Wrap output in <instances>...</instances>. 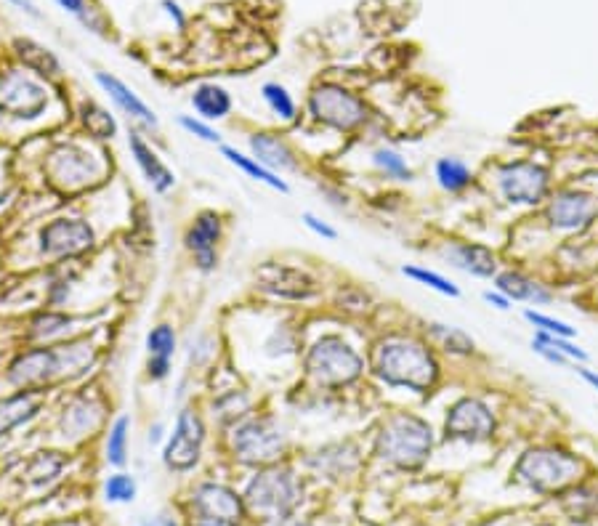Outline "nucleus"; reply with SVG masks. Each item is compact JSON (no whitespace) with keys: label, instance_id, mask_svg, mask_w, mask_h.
I'll list each match as a JSON object with an SVG mask.
<instances>
[{"label":"nucleus","instance_id":"obj_5","mask_svg":"<svg viewBox=\"0 0 598 526\" xmlns=\"http://www.w3.org/2000/svg\"><path fill=\"white\" fill-rule=\"evenodd\" d=\"M490 189L511 210H540L556 189L551 165L535 157H505L487 171Z\"/></svg>","mask_w":598,"mask_h":526},{"label":"nucleus","instance_id":"obj_11","mask_svg":"<svg viewBox=\"0 0 598 526\" xmlns=\"http://www.w3.org/2000/svg\"><path fill=\"white\" fill-rule=\"evenodd\" d=\"M107 165L96 152L80 144H56L46 157V178L59 192L75 194L99 184Z\"/></svg>","mask_w":598,"mask_h":526},{"label":"nucleus","instance_id":"obj_54","mask_svg":"<svg viewBox=\"0 0 598 526\" xmlns=\"http://www.w3.org/2000/svg\"><path fill=\"white\" fill-rule=\"evenodd\" d=\"M152 526H181V524L176 516H171V513H163V516H157V521Z\"/></svg>","mask_w":598,"mask_h":526},{"label":"nucleus","instance_id":"obj_10","mask_svg":"<svg viewBox=\"0 0 598 526\" xmlns=\"http://www.w3.org/2000/svg\"><path fill=\"white\" fill-rule=\"evenodd\" d=\"M548 232L559 237H580L598 221V194L585 186H556L540 208Z\"/></svg>","mask_w":598,"mask_h":526},{"label":"nucleus","instance_id":"obj_58","mask_svg":"<svg viewBox=\"0 0 598 526\" xmlns=\"http://www.w3.org/2000/svg\"><path fill=\"white\" fill-rule=\"evenodd\" d=\"M535 526H556V524H551V521H543V524H535Z\"/></svg>","mask_w":598,"mask_h":526},{"label":"nucleus","instance_id":"obj_30","mask_svg":"<svg viewBox=\"0 0 598 526\" xmlns=\"http://www.w3.org/2000/svg\"><path fill=\"white\" fill-rule=\"evenodd\" d=\"M218 152H221V157H224L226 163L234 165L237 171L242 173V176H248L250 181H256V184H264L269 186L272 192H280V194H290V184L288 178L280 176V173L269 171L266 165H261L253 155H245L242 149L232 147V144H221L218 147Z\"/></svg>","mask_w":598,"mask_h":526},{"label":"nucleus","instance_id":"obj_4","mask_svg":"<svg viewBox=\"0 0 598 526\" xmlns=\"http://www.w3.org/2000/svg\"><path fill=\"white\" fill-rule=\"evenodd\" d=\"M303 372L322 391H343L357 386L370 372V364L343 333H322L306 346Z\"/></svg>","mask_w":598,"mask_h":526},{"label":"nucleus","instance_id":"obj_37","mask_svg":"<svg viewBox=\"0 0 598 526\" xmlns=\"http://www.w3.org/2000/svg\"><path fill=\"white\" fill-rule=\"evenodd\" d=\"M370 165L375 168L378 176H383L386 181H397V184H410L415 181V171L407 163V157L394 147H375L370 152Z\"/></svg>","mask_w":598,"mask_h":526},{"label":"nucleus","instance_id":"obj_13","mask_svg":"<svg viewBox=\"0 0 598 526\" xmlns=\"http://www.w3.org/2000/svg\"><path fill=\"white\" fill-rule=\"evenodd\" d=\"M38 248L51 261L83 258L96 248V229L86 218L56 216L40 226Z\"/></svg>","mask_w":598,"mask_h":526},{"label":"nucleus","instance_id":"obj_8","mask_svg":"<svg viewBox=\"0 0 598 526\" xmlns=\"http://www.w3.org/2000/svg\"><path fill=\"white\" fill-rule=\"evenodd\" d=\"M229 447H232L234 460L250 468H266V465L282 463L288 452V431L280 423L277 415H248L232 426L229 434Z\"/></svg>","mask_w":598,"mask_h":526},{"label":"nucleus","instance_id":"obj_48","mask_svg":"<svg viewBox=\"0 0 598 526\" xmlns=\"http://www.w3.org/2000/svg\"><path fill=\"white\" fill-rule=\"evenodd\" d=\"M160 6L165 8V14L171 16L173 24H176L179 30H184V27H187V14H184V8H181L176 0H163Z\"/></svg>","mask_w":598,"mask_h":526},{"label":"nucleus","instance_id":"obj_34","mask_svg":"<svg viewBox=\"0 0 598 526\" xmlns=\"http://www.w3.org/2000/svg\"><path fill=\"white\" fill-rule=\"evenodd\" d=\"M78 117L80 125H83V131L91 136V139L99 141H112L120 133V125H117V117L104 109L99 101L94 99H83L78 107Z\"/></svg>","mask_w":598,"mask_h":526},{"label":"nucleus","instance_id":"obj_28","mask_svg":"<svg viewBox=\"0 0 598 526\" xmlns=\"http://www.w3.org/2000/svg\"><path fill=\"white\" fill-rule=\"evenodd\" d=\"M434 181L444 194L460 197V194L471 192L476 186V171L471 168V163H466L458 155H444L436 157L434 163Z\"/></svg>","mask_w":598,"mask_h":526},{"label":"nucleus","instance_id":"obj_24","mask_svg":"<svg viewBox=\"0 0 598 526\" xmlns=\"http://www.w3.org/2000/svg\"><path fill=\"white\" fill-rule=\"evenodd\" d=\"M420 333L426 335L428 343L439 351V356L447 359H458V362H468L479 356V343L471 333H466L463 327L450 325V322H439V319H428Z\"/></svg>","mask_w":598,"mask_h":526},{"label":"nucleus","instance_id":"obj_38","mask_svg":"<svg viewBox=\"0 0 598 526\" xmlns=\"http://www.w3.org/2000/svg\"><path fill=\"white\" fill-rule=\"evenodd\" d=\"M131 415H117L107 428V441H104V457L112 468H125L128 463V447H131Z\"/></svg>","mask_w":598,"mask_h":526},{"label":"nucleus","instance_id":"obj_44","mask_svg":"<svg viewBox=\"0 0 598 526\" xmlns=\"http://www.w3.org/2000/svg\"><path fill=\"white\" fill-rule=\"evenodd\" d=\"M64 468V460L59 457V452H38V457L30 463V476L35 484H46L54 481Z\"/></svg>","mask_w":598,"mask_h":526},{"label":"nucleus","instance_id":"obj_55","mask_svg":"<svg viewBox=\"0 0 598 526\" xmlns=\"http://www.w3.org/2000/svg\"><path fill=\"white\" fill-rule=\"evenodd\" d=\"M588 303H591V309L598 314V282L591 287V293H588Z\"/></svg>","mask_w":598,"mask_h":526},{"label":"nucleus","instance_id":"obj_47","mask_svg":"<svg viewBox=\"0 0 598 526\" xmlns=\"http://www.w3.org/2000/svg\"><path fill=\"white\" fill-rule=\"evenodd\" d=\"M482 301L487 303V306H492V309H498V311H511L513 309V303L508 301L503 293H500L498 287H490V290H484Z\"/></svg>","mask_w":598,"mask_h":526},{"label":"nucleus","instance_id":"obj_46","mask_svg":"<svg viewBox=\"0 0 598 526\" xmlns=\"http://www.w3.org/2000/svg\"><path fill=\"white\" fill-rule=\"evenodd\" d=\"M301 221H303V226H306V229H309V232L314 234V237H319V240H322V242H335V240H338V237H341V234H338V229H335V226L330 224V221H325V218H319L317 213H311V210H303Z\"/></svg>","mask_w":598,"mask_h":526},{"label":"nucleus","instance_id":"obj_25","mask_svg":"<svg viewBox=\"0 0 598 526\" xmlns=\"http://www.w3.org/2000/svg\"><path fill=\"white\" fill-rule=\"evenodd\" d=\"M306 463H309V468L317 476H325L330 481H341L343 476L357 473L362 457H359V449L351 441H330L325 447H319L314 455H309Z\"/></svg>","mask_w":598,"mask_h":526},{"label":"nucleus","instance_id":"obj_12","mask_svg":"<svg viewBox=\"0 0 598 526\" xmlns=\"http://www.w3.org/2000/svg\"><path fill=\"white\" fill-rule=\"evenodd\" d=\"M51 93L46 83L27 70L0 72V115L32 123L46 115Z\"/></svg>","mask_w":598,"mask_h":526},{"label":"nucleus","instance_id":"obj_14","mask_svg":"<svg viewBox=\"0 0 598 526\" xmlns=\"http://www.w3.org/2000/svg\"><path fill=\"white\" fill-rule=\"evenodd\" d=\"M208 439V426L195 407H181L176 415L173 434L165 439L163 463L173 473H189L197 468L202 457V447Z\"/></svg>","mask_w":598,"mask_h":526},{"label":"nucleus","instance_id":"obj_50","mask_svg":"<svg viewBox=\"0 0 598 526\" xmlns=\"http://www.w3.org/2000/svg\"><path fill=\"white\" fill-rule=\"evenodd\" d=\"M577 375H580V378H583L585 383H588V386L598 394V370H591V367L585 364V367H577Z\"/></svg>","mask_w":598,"mask_h":526},{"label":"nucleus","instance_id":"obj_17","mask_svg":"<svg viewBox=\"0 0 598 526\" xmlns=\"http://www.w3.org/2000/svg\"><path fill=\"white\" fill-rule=\"evenodd\" d=\"M224 216L213 208H205L195 213L184 229V248L195 261V269L200 274H213L218 266V245L224 240Z\"/></svg>","mask_w":598,"mask_h":526},{"label":"nucleus","instance_id":"obj_53","mask_svg":"<svg viewBox=\"0 0 598 526\" xmlns=\"http://www.w3.org/2000/svg\"><path fill=\"white\" fill-rule=\"evenodd\" d=\"M165 439V426L163 423H155V426L149 428V436H147V441L149 444H152V447H155V444H160V441Z\"/></svg>","mask_w":598,"mask_h":526},{"label":"nucleus","instance_id":"obj_52","mask_svg":"<svg viewBox=\"0 0 598 526\" xmlns=\"http://www.w3.org/2000/svg\"><path fill=\"white\" fill-rule=\"evenodd\" d=\"M11 3H14L19 11H24V14H30L32 19H40V11L35 8V3H32V0H11Z\"/></svg>","mask_w":598,"mask_h":526},{"label":"nucleus","instance_id":"obj_20","mask_svg":"<svg viewBox=\"0 0 598 526\" xmlns=\"http://www.w3.org/2000/svg\"><path fill=\"white\" fill-rule=\"evenodd\" d=\"M492 287H498L511 303H524L527 309L551 306L556 301V290L551 287V282H545L521 266H503L498 277L492 279Z\"/></svg>","mask_w":598,"mask_h":526},{"label":"nucleus","instance_id":"obj_15","mask_svg":"<svg viewBox=\"0 0 598 526\" xmlns=\"http://www.w3.org/2000/svg\"><path fill=\"white\" fill-rule=\"evenodd\" d=\"M436 256L442 258L450 269L460 271L471 279H482V282H492L498 277V271L503 269L500 253L487 242L466 240V237H447L439 242Z\"/></svg>","mask_w":598,"mask_h":526},{"label":"nucleus","instance_id":"obj_42","mask_svg":"<svg viewBox=\"0 0 598 526\" xmlns=\"http://www.w3.org/2000/svg\"><path fill=\"white\" fill-rule=\"evenodd\" d=\"M248 410L250 399L242 391H226L224 396H218L213 402V415H218L221 423H232V426L248 418Z\"/></svg>","mask_w":598,"mask_h":526},{"label":"nucleus","instance_id":"obj_1","mask_svg":"<svg viewBox=\"0 0 598 526\" xmlns=\"http://www.w3.org/2000/svg\"><path fill=\"white\" fill-rule=\"evenodd\" d=\"M370 375L391 391L428 399L444 383V364L439 351L423 333L391 330L370 346Z\"/></svg>","mask_w":598,"mask_h":526},{"label":"nucleus","instance_id":"obj_27","mask_svg":"<svg viewBox=\"0 0 598 526\" xmlns=\"http://www.w3.org/2000/svg\"><path fill=\"white\" fill-rule=\"evenodd\" d=\"M80 319L70 311L62 309H46L38 311L30 322V338L38 346H51V343H62L67 338H75V330H78Z\"/></svg>","mask_w":598,"mask_h":526},{"label":"nucleus","instance_id":"obj_32","mask_svg":"<svg viewBox=\"0 0 598 526\" xmlns=\"http://www.w3.org/2000/svg\"><path fill=\"white\" fill-rule=\"evenodd\" d=\"M189 101H192L197 117L208 120V123L226 120L234 109L232 93L226 91L224 86H218V83H200V86H195Z\"/></svg>","mask_w":598,"mask_h":526},{"label":"nucleus","instance_id":"obj_40","mask_svg":"<svg viewBox=\"0 0 598 526\" xmlns=\"http://www.w3.org/2000/svg\"><path fill=\"white\" fill-rule=\"evenodd\" d=\"M521 317L532 327V333H545V335H556V338H577V327L572 322L561 317H553L543 309H524Z\"/></svg>","mask_w":598,"mask_h":526},{"label":"nucleus","instance_id":"obj_18","mask_svg":"<svg viewBox=\"0 0 598 526\" xmlns=\"http://www.w3.org/2000/svg\"><path fill=\"white\" fill-rule=\"evenodd\" d=\"M189 505L195 511L197 519L221 521V524L240 526L242 519L248 516V505L245 497L237 495L232 487L216 484V481H202L192 489Z\"/></svg>","mask_w":598,"mask_h":526},{"label":"nucleus","instance_id":"obj_33","mask_svg":"<svg viewBox=\"0 0 598 526\" xmlns=\"http://www.w3.org/2000/svg\"><path fill=\"white\" fill-rule=\"evenodd\" d=\"M59 354V367H62V380L80 378L86 375L88 367L96 362V346L86 338H67L62 343H54Z\"/></svg>","mask_w":598,"mask_h":526},{"label":"nucleus","instance_id":"obj_29","mask_svg":"<svg viewBox=\"0 0 598 526\" xmlns=\"http://www.w3.org/2000/svg\"><path fill=\"white\" fill-rule=\"evenodd\" d=\"M43 410V396L40 391H16L0 399V436L11 434L14 428L30 423Z\"/></svg>","mask_w":598,"mask_h":526},{"label":"nucleus","instance_id":"obj_6","mask_svg":"<svg viewBox=\"0 0 598 526\" xmlns=\"http://www.w3.org/2000/svg\"><path fill=\"white\" fill-rule=\"evenodd\" d=\"M248 513L261 521L290 519L296 516L303 500V481L288 463H274L258 468L256 476L248 481L245 489Z\"/></svg>","mask_w":598,"mask_h":526},{"label":"nucleus","instance_id":"obj_7","mask_svg":"<svg viewBox=\"0 0 598 526\" xmlns=\"http://www.w3.org/2000/svg\"><path fill=\"white\" fill-rule=\"evenodd\" d=\"M306 112L319 128L341 133V136H354L365 131L367 123L373 120V109L357 91L325 80L309 91L306 99Z\"/></svg>","mask_w":598,"mask_h":526},{"label":"nucleus","instance_id":"obj_43","mask_svg":"<svg viewBox=\"0 0 598 526\" xmlns=\"http://www.w3.org/2000/svg\"><path fill=\"white\" fill-rule=\"evenodd\" d=\"M136 479H133L131 473L117 471L112 476H107L104 481V497H107V503H133L136 500Z\"/></svg>","mask_w":598,"mask_h":526},{"label":"nucleus","instance_id":"obj_51","mask_svg":"<svg viewBox=\"0 0 598 526\" xmlns=\"http://www.w3.org/2000/svg\"><path fill=\"white\" fill-rule=\"evenodd\" d=\"M256 526H311L306 524V521L296 519V516H290V519H272V521H261V524Z\"/></svg>","mask_w":598,"mask_h":526},{"label":"nucleus","instance_id":"obj_39","mask_svg":"<svg viewBox=\"0 0 598 526\" xmlns=\"http://www.w3.org/2000/svg\"><path fill=\"white\" fill-rule=\"evenodd\" d=\"M261 99H264L269 112H272L280 123H298V101L293 99V93L282 86V83H277V80L264 83V86H261Z\"/></svg>","mask_w":598,"mask_h":526},{"label":"nucleus","instance_id":"obj_19","mask_svg":"<svg viewBox=\"0 0 598 526\" xmlns=\"http://www.w3.org/2000/svg\"><path fill=\"white\" fill-rule=\"evenodd\" d=\"M258 282L266 293L282 301H311L322 293V285L314 274L288 263H266L264 269H258Z\"/></svg>","mask_w":598,"mask_h":526},{"label":"nucleus","instance_id":"obj_59","mask_svg":"<svg viewBox=\"0 0 598 526\" xmlns=\"http://www.w3.org/2000/svg\"><path fill=\"white\" fill-rule=\"evenodd\" d=\"M141 526H152V524H141Z\"/></svg>","mask_w":598,"mask_h":526},{"label":"nucleus","instance_id":"obj_3","mask_svg":"<svg viewBox=\"0 0 598 526\" xmlns=\"http://www.w3.org/2000/svg\"><path fill=\"white\" fill-rule=\"evenodd\" d=\"M436 431L431 420L410 410H397L375 431L373 455L394 471H420L434 455Z\"/></svg>","mask_w":598,"mask_h":526},{"label":"nucleus","instance_id":"obj_9","mask_svg":"<svg viewBox=\"0 0 598 526\" xmlns=\"http://www.w3.org/2000/svg\"><path fill=\"white\" fill-rule=\"evenodd\" d=\"M500 434V415L492 399L482 394H463L444 410L442 439L452 444H490Z\"/></svg>","mask_w":598,"mask_h":526},{"label":"nucleus","instance_id":"obj_16","mask_svg":"<svg viewBox=\"0 0 598 526\" xmlns=\"http://www.w3.org/2000/svg\"><path fill=\"white\" fill-rule=\"evenodd\" d=\"M8 383L16 391H46L62 380V367H59V354L56 346H32L14 356V362L8 364L6 372Z\"/></svg>","mask_w":598,"mask_h":526},{"label":"nucleus","instance_id":"obj_21","mask_svg":"<svg viewBox=\"0 0 598 526\" xmlns=\"http://www.w3.org/2000/svg\"><path fill=\"white\" fill-rule=\"evenodd\" d=\"M94 80L96 86L107 93L109 101H112L123 115H128L131 123L141 125V128H147V131H157V128H160V117L155 115V109L149 107L147 101L141 99L139 93L133 91L128 83H123V80L115 78V75H109V72H96Z\"/></svg>","mask_w":598,"mask_h":526},{"label":"nucleus","instance_id":"obj_22","mask_svg":"<svg viewBox=\"0 0 598 526\" xmlns=\"http://www.w3.org/2000/svg\"><path fill=\"white\" fill-rule=\"evenodd\" d=\"M101 420H104V402L91 394H78L62 407L59 428L67 441H83L101 426Z\"/></svg>","mask_w":598,"mask_h":526},{"label":"nucleus","instance_id":"obj_31","mask_svg":"<svg viewBox=\"0 0 598 526\" xmlns=\"http://www.w3.org/2000/svg\"><path fill=\"white\" fill-rule=\"evenodd\" d=\"M16 56L27 72H32L40 80H59L62 78V62L56 59V54L51 48L40 46L30 38H16L14 40Z\"/></svg>","mask_w":598,"mask_h":526},{"label":"nucleus","instance_id":"obj_2","mask_svg":"<svg viewBox=\"0 0 598 526\" xmlns=\"http://www.w3.org/2000/svg\"><path fill=\"white\" fill-rule=\"evenodd\" d=\"M511 476L516 484L535 495L559 497L585 481L588 463L575 449L564 447L559 441H545V444H532L516 457Z\"/></svg>","mask_w":598,"mask_h":526},{"label":"nucleus","instance_id":"obj_26","mask_svg":"<svg viewBox=\"0 0 598 526\" xmlns=\"http://www.w3.org/2000/svg\"><path fill=\"white\" fill-rule=\"evenodd\" d=\"M128 152H131L133 163H136V168L141 171V176L147 178L149 186H152L157 194L171 192L173 186H176V173L163 163V157L149 147V141L144 139L139 131L128 133Z\"/></svg>","mask_w":598,"mask_h":526},{"label":"nucleus","instance_id":"obj_35","mask_svg":"<svg viewBox=\"0 0 598 526\" xmlns=\"http://www.w3.org/2000/svg\"><path fill=\"white\" fill-rule=\"evenodd\" d=\"M561 508L572 521H588L598 519V487L580 481L572 489H567L564 495H559Z\"/></svg>","mask_w":598,"mask_h":526},{"label":"nucleus","instance_id":"obj_23","mask_svg":"<svg viewBox=\"0 0 598 526\" xmlns=\"http://www.w3.org/2000/svg\"><path fill=\"white\" fill-rule=\"evenodd\" d=\"M248 147L250 155L256 157L258 163L266 165L269 171L280 173V176L301 171V157H298V152L293 149V144H290L288 139L277 136V133L256 131L248 139Z\"/></svg>","mask_w":598,"mask_h":526},{"label":"nucleus","instance_id":"obj_45","mask_svg":"<svg viewBox=\"0 0 598 526\" xmlns=\"http://www.w3.org/2000/svg\"><path fill=\"white\" fill-rule=\"evenodd\" d=\"M179 125H181V131H187L189 136H195V139L205 141V144H213V147H221V144H224V139H221L218 128H213V123L202 120V117L179 115Z\"/></svg>","mask_w":598,"mask_h":526},{"label":"nucleus","instance_id":"obj_36","mask_svg":"<svg viewBox=\"0 0 598 526\" xmlns=\"http://www.w3.org/2000/svg\"><path fill=\"white\" fill-rule=\"evenodd\" d=\"M399 271H402V277H407L410 282H415V285L426 287V290H431V293L436 295H444V298H460V295H463V290H460V285L455 279H450L447 274H442V271L428 269L423 263H404Z\"/></svg>","mask_w":598,"mask_h":526},{"label":"nucleus","instance_id":"obj_41","mask_svg":"<svg viewBox=\"0 0 598 526\" xmlns=\"http://www.w3.org/2000/svg\"><path fill=\"white\" fill-rule=\"evenodd\" d=\"M144 349H147V359H165V362H173L176 356V349H179V335L173 330V325H155L144 338Z\"/></svg>","mask_w":598,"mask_h":526},{"label":"nucleus","instance_id":"obj_56","mask_svg":"<svg viewBox=\"0 0 598 526\" xmlns=\"http://www.w3.org/2000/svg\"><path fill=\"white\" fill-rule=\"evenodd\" d=\"M48 526H83L78 519H62V521H51Z\"/></svg>","mask_w":598,"mask_h":526},{"label":"nucleus","instance_id":"obj_57","mask_svg":"<svg viewBox=\"0 0 598 526\" xmlns=\"http://www.w3.org/2000/svg\"><path fill=\"white\" fill-rule=\"evenodd\" d=\"M192 526H232V524H221V521H208V519H197Z\"/></svg>","mask_w":598,"mask_h":526},{"label":"nucleus","instance_id":"obj_49","mask_svg":"<svg viewBox=\"0 0 598 526\" xmlns=\"http://www.w3.org/2000/svg\"><path fill=\"white\" fill-rule=\"evenodd\" d=\"M56 3H59V8H64V11H67V14H72V16H83L88 11V0H56Z\"/></svg>","mask_w":598,"mask_h":526}]
</instances>
